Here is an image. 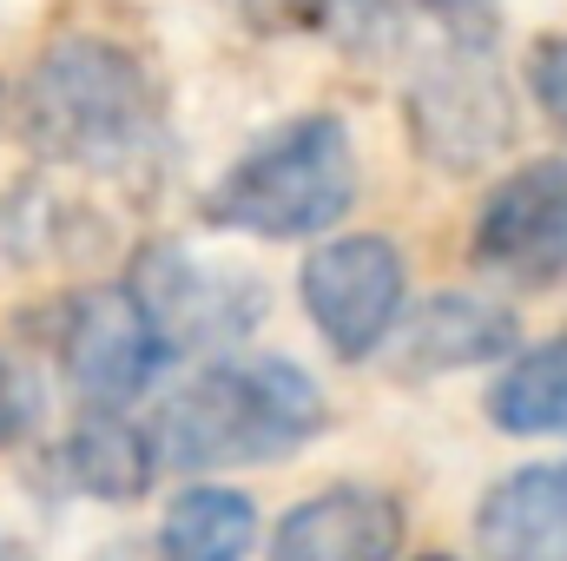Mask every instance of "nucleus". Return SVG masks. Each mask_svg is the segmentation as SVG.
Listing matches in <instances>:
<instances>
[{
    "mask_svg": "<svg viewBox=\"0 0 567 561\" xmlns=\"http://www.w3.org/2000/svg\"><path fill=\"white\" fill-rule=\"evenodd\" d=\"M20 140L33 159L86 178L158 185L172 159V120L133 47L106 33H60L20 80Z\"/></svg>",
    "mask_w": 567,
    "mask_h": 561,
    "instance_id": "obj_1",
    "label": "nucleus"
},
{
    "mask_svg": "<svg viewBox=\"0 0 567 561\" xmlns=\"http://www.w3.org/2000/svg\"><path fill=\"white\" fill-rule=\"evenodd\" d=\"M317 429H323V390L303 364L265 357V350H231L165 397L152 442L165 469L212 476V469L278 462L290 449H303Z\"/></svg>",
    "mask_w": 567,
    "mask_h": 561,
    "instance_id": "obj_2",
    "label": "nucleus"
},
{
    "mask_svg": "<svg viewBox=\"0 0 567 561\" xmlns=\"http://www.w3.org/2000/svg\"><path fill=\"white\" fill-rule=\"evenodd\" d=\"M357 205V152L343 120L297 113L251 145L205 198L218 232L245 238H323Z\"/></svg>",
    "mask_w": 567,
    "mask_h": 561,
    "instance_id": "obj_3",
    "label": "nucleus"
},
{
    "mask_svg": "<svg viewBox=\"0 0 567 561\" xmlns=\"http://www.w3.org/2000/svg\"><path fill=\"white\" fill-rule=\"evenodd\" d=\"M126 290L140 297V310L152 317V330L165 337L172 357H192V350H238L265 310H271V290L265 278L238 272V265H212L172 238L140 245L133 265H126Z\"/></svg>",
    "mask_w": 567,
    "mask_h": 561,
    "instance_id": "obj_4",
    "label": "nucleus"
},
{
    "mask_svg": "<svg viewBox=\"0 0 567 561\" xmlns=\"http://www.w3.org/2000/svg\"><path fill=\"white\" fill-rule=\"evenodd\" d=\"M40 330H47V350H53L60 377L93 410H126L133 397H145L158 384V370L172 364L165 337L152 330V317L140 310V297L126 284L60 297L40 317Z\"/></svg>",
    "mask_w": 567,
    "mask_h": 561,
    "instance_id": "obj_5",
    "label": "nucleus"
},
{
    "mask_svg": "<svg viewBox=\"0 0 567 561\" xmlns=\"http://www.w3.org/2000/svg\"><path fill=\"white\" fill-rule=\"evenodd\" d=\"M303 310L317 324V337L343 357V364H363L370 350H383L403 324V304H410V272H403V252L377 232H343L330 245H317L303 258Z\"/></svg>",
    "mask_w": 567,
    "mask_h": 561,
    "instance_id": "obj_6",
    "label": "nucleus"
},
{
    "mask_svg": "<svg viewBox=\"0 0 567 561\" xmlns=\"http://www.w3.org/2000/svg\"><path fill=\"white\" fill-rule=\"evenodd\" d=\"M468 258L508 290H548L567 278V159H528L482 198Z\"/></svg>",
    "mask_w": 567,
    "mask_h": 561,
    "instance_id": "obj_7",
    "label": "nucleus"
},
{
    "mask_svg": "<svg viewBox=\"0 0 567 561\" xmlns=\"http://www.w3.org/2000/svg\"><path fill=\"white\" fill-rule=\"evenodd\" d=\"M416 152L442 172H475L515 140V106L495 73V47H449L410 86Z\"/></svg>",
    "mask_w": 567,
    "mask_h": 561,
    "instance_id": "obj_8",
    "label": "nucleus"
},
{
    "mask_svg": "<svg viewBox=\"0 0 567 561\" xmlns=\"http://www.w3.org/2000/svg\"><path fill=\"white\" fill-rule=\"evenodd\" d=\"M403 555V502L363 482L323 489L297 502L271 536V561H396Z\"/></svg>",
    "mask_w": 567,
    "mask_h": 561,
    "instance_id": "obj_9",
    "label": "nucleus"
},
{
    "mask_svg": "<svg viewBox=\"0 0 567 561\" xmlns=\"http://www.w3.org/2000/svg\"><path fill=\"white\" fill-rule=\"evenodd\" d=\"M522 344V317L495 297H468V290H435L416 304V317L396 330V370L403 377H435V370H468V364H495L515 357Z\"/></svg>",
    "mask_w": 567,
    "mask_h": 561,
    "instance_id": "obj_10",
    "label": "nucleus"
},
{
    "mask_svg": "<svg viewBox=\"0 0 567 561\" xmlns=\"http://www.w3.org/2000/svg\"><path fill=\"white\" fill-rule=\"evenodd\" d=\"M488 561H567V462H528L502 476L475 509Z\"/></svg>",
    "mask_w": 567,
    "mask_h": 561,
    "instance_id": "obj_11",
    "label": "nucleus"
},
{
    "mask_svg": "<svg viewBox=\"0 0 567 561\" xmlns=\"http://www.w3.org/2000/svg\"><path fill=\"white\" fill-rule=\"evenodd\" d=\"M158 469H165V456H158L152 429L113 417V410L80 417L53 449V476L80 496H93V502H140L158 482Z\"/></svg>",
    "mask_w": 567,
    "mask_h": 561,
    "instance_id": "obj_12",
    "label": "nucleus"
},
{
    "mask_svg": "<svg viewBox=\"0 0 567 561\" xmlns=\"http://www.w3.org/2000/svg\"><path fill=\"white\" fill-rule=\"evenodd\" d=\"M258 542V502L225 482L185 489L165 522H158V555L165 561H245Z\"/></svg>",
    "mask_w": 567,
    "mask_h": 561,
    "instance_id": "obj_13",
    "label": "nucleus"
},
{
    "mask_svg": "<svg viewBox=\"0 0 567 561\" xmlns=\"http://www.w3.org/2000/svg\"><path fill=\"white\" fill-rule=\"evenodd\" d=\"M488 417L508 436H567V337L508 357L488 390Z\"/></svg>",
    "mask_w": 567,
    "mask_h": 561,
    "instance_id": "obj_14",
    "label": "nucleus"
},
{
    "mask_svg": "<svg viewBox=\"0 0 567 561\" xmlns=\"http://www.w3.org/2000/svg\"><path fill=\"white\" fill-rule=\"evenodd\" d=\"M40 422H47V384H40V370L27 357L0 350V449L33 442Z\"/></svg>",
    "mask_w": 567,
    "mask_h": 561,
    "instance_id": "obj_15",
    "label": "nucleus"
},
{
    "mask_svg": "<svg viewBox=\"0 0 567 561\" xmlns=\"http://www.w3.org/2000/svg\"><path fill=\"white\" fill-rule=\"evenodd\" d=\"M323 27H330V40H343L350 53H383V47H396V33H403V20H396L390 0H330Z\"/></svg>",
    "mask_w": 567,
    "mask_h": 561,
    "instance_id": "obj_16",
    "label": "nucleus"
},
{
    "mask_svg": "<svg viewBox=\"0 0 567 561\" xmlns=\"http://www.w3.org/2000/svg\"><path fill=\"white\" fill-rule=\"evenodd\" d=\"M528 93H535V106L567 133V33H548V40L528 47Z\"/></svg>",
    "mask_w": 567,
    "mask_h": 561,
    "instance_id": "obj_17",
    "label": "nucleus"
},
{
    "mask_svg": "<svg viewBox=\"0 0 567 561\" xmlns=\"http://www.w3.org/2000/svg\"><path fill=\"white\" fill-rule=\"evenodd\" d=\"M251 33H303V27H323L330 0H225Z\"/></svg>",
    "mask_w": 567,
    "mask_h": 561,
    "instance_id": "obj_18",
    "label": "nucleus"
},
{
    "mask_svg": "<svg viewBox=\"0 0 567 561\" xmlns=\"http://www.w3.org/2000/svg\"><path fill=\"white\" fill-rule=\"evenodd\" d=\"M416 7H429L435 20L455 27V47H495V40H488V33H495L488 0H416Z\"/></svg>",
    "mask_w": 567,
    "mask_h": 561,
    "instance_id": "obj_19",
    "label": "nucleus"
},
{
    "mask_svg": "<svg viewBox=\"0 0 567 561\" xmlns=\"http://www.w3.org/2000/svg\"><path fill=\"white\" fill-rule=\"evenodd\" d=\"M93 561H165L158 555V542H140V536H120V542H106Z\"/></svg>",
    "mask_w": 567,
    "mask_h": 561,
    "instance_id": "obj_20",
    "label": "nucleus"
},
{
    "mask_svg": "<svg viewBox=\"0 0 567 561\" xmlns=\"http://www.w3.org/2000/svg\"><path fill=\"white\" fill-rule=\"evenodd\" d=\"M0 561H27V549H20V542H7V536H0Z\"/></svg>",
    "mask_w": 567,
    "mask_h": 561,
    "instance_id": "obj_21",
    "label": "nucleus"
},
{
    "mask_svg": "<svg viewBox=\"0 0 567 561\" xmlns=\"http://www.w3.org/2000/svg\"><path fill=\"white\" fill-rule=\"evenodd\" d=\"M0 113H7V86H0Z\"/></svg>",
    "mask_w": 567,
    "mask_h": 561,
    "instance_id": "obj_22",
    "label": "nucleus"
},
{
    "mask_svg": "<svg viewBox=\"0 0 567 561\" xmlns=\"http://www.w3.org/2000/svg\"><path fill=\"white\" fill-rule=\"evenodd\" d=\"M423 561H449V555H423Z\"/></svg>",
    "mask_w": 567,
    "mask_h": 561,
    "instance_id": "obj_23",
    "label": "nucleus"
}]
</instances>
